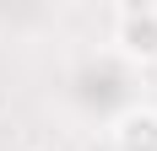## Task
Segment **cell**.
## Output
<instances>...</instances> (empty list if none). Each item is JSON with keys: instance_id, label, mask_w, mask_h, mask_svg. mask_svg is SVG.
Masks as SVG:
<instances>
[{"instance_id": "1", "label": "cell", "mask_w": 157, "mask_h": 151, "mask_svg": "<svg viewBox=\"0 0 157 151\" xmlns=\"http://www.w3.org/2000/svg\"><path fill=\"white\" fill-rule=\"evenodd\" d=\"M114 43L136 65H157V6H119L114 11Z\"/></svg>"}, {"instance_id": "2", "label": "cell", "mask_w": 157, "mask_h": 151, "mask_svg": "<svg viewBox=\"0 0 157 151\" xmlns=\"http://www.w3.org/2000/svg\"><path fill=\"white\" fill-rule=\"evenodd\" d=\"M114 151H157V108L152 103H136L114 119Z\"/></svg>"}]
</instances>
